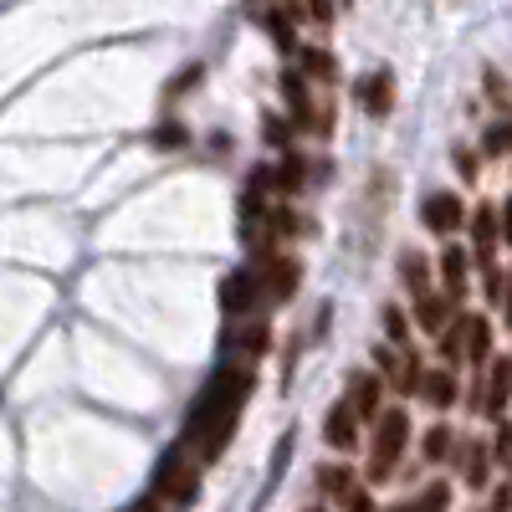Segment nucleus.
<instances>
[{
    "mask_svg": "<svg viewBox=\"0 0 512 512\" xmlns=\"http://www.w3.org/2000/svg\"><path fill=\"white\" fill-rule=\"evenodd\" d=\"M338 502H344V512H379L374 497H369V487H354L349 497H338Z\"/></svg>",
    "mask_w": 512,
    "mask_h": 512,
    "instance_id": "f704fd0d",
    "label": "nucleus"
},
{
    "mask_svg": "<svg viewBox=\"0 0 512 512\" xmlns=\"http://www.w3.org/2000/svg\"><path fill=\"white\" fill-rule=\"evenodd\" d=\"M251 390H256V369L251 359L246 364H221L216 374L205 379V390L195 395V405L185 410V431H180V446L195 451L200 466L221 461L236 425H241V410L251 405Z\"/></svg>",
    "mask_w": 512,
    "mask_h": 512,
    "instance_id": "f257e3e1",
    "label": "nucleus"
},
{
    "mask_svg": "<svg viewBox=\"0 0 512 512\" xmlns=\"http://www.w3.org/2000/svg\"><path fill=\"white\" fill-rule=\"evenodd\" d=\"M262 31L277 41L282 52H297V31H292V16L287 11H262Z\"/></svg>",
    "mask_w": 512,
    "mask_h": 512,
    "instance_id": "5701e85b",
    "label": "nucleus"
},
{
    "mask_svg": "<svg viewBox=\"0 0 512 512\" xmlns=\"http://www.w3.org/2000/svg\"><path fill=\"white\" fill-rule=\"evenodd\" d=\"M195 82H200V67H185V72H180L175 82H169V98H180L185 88H195Z\"/></svg>",
    "mask_w": 512,
    "mask_h": 512,
    "instance_id": "e433bc0d",
    "label": "nucleus"
},
{
    "mask_svg": "<svg viewBox=\"0 0 512 512\" xmlns=\"http://www.w3.org/2000/svg\"><path fill=\"white\" fill-rule=\"evenodd\" d=\"M359 410L349 405V400H333L328 405V415H323V441L333 446V451H354L359 446Z\"/></svg>",
    "mask_w": 512,
    "mask_h": 512,
    "instance_id": "9d476101",
    "label": "nucleus"
},
{
    "mask_svg": "<svg viewBox=\"0 0 512 512\" xmlns=\"http://www.w3.org/2000/svg\"><path fill=\"white\" fill-rule=\"evenodd\" d=\"M216 297H221V313L236 323V318H251L256 308H262V282H256V272H251V267H236V272H226V277H221Z\"/></svg>",
    "mask_w": 512,
    "mask_h": 512,
    "instance_id": "20e7f679",
    "label": "nucleus"
},
{
    "mask_svg": "<svg viewBox=\"0 0 512 512\" xmlns=\"http://www.w3.org/2000/svg\"><path fill=\"white\" fill-rule=\"evenodd\" d=\"M420 374H425L420 354H415V349H405V354H400V379H395V395H415V390H420Z\"/></svg>",
    "mask_w": 512,
    "mask_h": 512,
    "instance_id": "393cba45",
    "label": "nucleus"
},
{
    "mask_svg": "<svg viewBox=\"0 0 512 512\" xmlns=\"http://www.w3.org/2000/svg\"><path fill=\"white\" fill-rule=\"evenodd\" d=\"M507 456H512V425H507V420H497V441H492V461H502V466H507Z\"/></svg>",
    "mask_w": 512,
    "mask_h": 512,
    "instance_id": "72a5a7b5",
    "label": "nucleus"
},
{
    "mask_svg": "<svg viewBox=\"0 0 512 512\" xmlns=\"http://www.w3.org/2000/svg\"><path fill=\"white\" fill-rule=\"evenodd\" d=\"M256 282H262V303H287V297L303 287V262L297 256H262V272H256Z\"/></svg>",
    "mask_w": 512,
    "mask_h": 512,
    "instance_id": "39448f33",
    "label": "nucleus"
},
{
    "mask_svg": "<svg viewBox=\"0 0 512 512\" xmlns=\"http://www.w3.org/2000/svg\"><path fill=\"white\" fill-rule=\"evenodd\" d=\"M379 323H384V338H390L395 349H405V338H410V318H405V313H400L395 303H390V308L379 313Z\"/></svg>",
    "mask_w": 512,
    "mask_h": 512,
    "instance_id": "c85d7f7f",
    "label": "nucleus"
},
{
    "mask_svg": "<svg viewBox=\"0 0 512 512\" xmlns=\"http://www.w3.org/2000/svg\"><path fill=\"white\" fill-rule=\"evenodd\" d=\"M410 436H415V425H410V410L405 405H384L374 415V436H369V487L379 482H390L395 477V466L405 461L410 451Z\"/></svg>",
    "mask_w": 512,
    "mask_h": 512,
    "instance_id": "f03ea898",
    "label": "nucleus"
},
{
    "mask_svg": "<svg viewBox=\"0 0 512 512\" xmlns=\"http://www.w3.org/2000/svg\"><path fill=\"white\" fill-rule=\"evenodd\" d=\"M359 103H364V113L369 118H390V108H395V72H369L364 82H359Z\"/></svg>",
    "mask_w": 512,
    "mask_h": 512,
    "instance_id": "4468645a",
    "label": "nucleus"
},
{
    "mask_svg": "<svg viewBox=\"0 0 512 512\" xmlns=\"http://www.w3.org/2000/svg\"><path fill=\"white\" fill-rule=\"evenodd\" d=\"M466 236H472V251H477V262H492V251L502 246V226H497V205H477V210H466Z\"/></svg>",
    "mask_w": 512,
    "mask_h": 512,
    "instance_id": "9b49d317",
    "label": "nucleus"
},
{
    "mask_svg": "<svg viewBox=\"0 0 512 512\" xmlns=\"http://www.w3.org/2000/svg\"><path fill=\"white\" fill-rule=\"evenodd\" d=\"M482 149H487L492 159L512 154V118H502V123H492V128H487V134H482Z\"/></svg>",
    "mask_w": 512,
    "mask_h": 512,
    "instance_id": "bb28decb",
    "label": "nucleus"
},
{
    "mask_svg": "<svg viewBox=\"0 0 512 512\" xmlns=\"http://www.w3.org/2000/svg\"><path fill=\"white\" fill-rule=\"evenodd\" d=\"M492 318L482 313H461V359H472V369L482 374L492 364Z\"/></svg>",
    "mask_w": 512,
    "mask_h": 512,
    "instance_id": "1a4fd4ad",
    "label": "nucleus"
},
{
    "mask_svg": "<svg viewBox=\"0 0 512 512\" xmlns=\"http://www.w3.org/2000/svg\"><path fill=\"white\" fill-rule=\"evenodd\" d=\"M282 98H287V113H292V128H318L313 118V98H308V77L303 72H282Z\"/></svg>",
    "mask_w": 512,
    "mask_h": 512,
    "instance_id": "f3484780",
    "label": "nucleus"
},
{
    "mask_svg": "<svg viewBox=\"0 0 512 512\" xmlns=\"http://www.w3.org/2000/svg\"><path fill=\"white\" fill-rule=\"evenodd\" d=\"M297 72L313 77V82H333V77H338V62H333L323 47H303V52H297Z\"/></svg>",
    "mask_w": 512,
    "mask_h": 512,
    "instance_id": "4be33fe9",
    "label": "nucleus"
},
{
    "mask_svg": "<svg viewBox=\"0 0 512 512\" xmlns=\"http://www.w3.org/2000/svg\"><path fill=\"white\" fill-rule=\"evenodd\" d=\"M482 410L477 415H487V420H502L507 415V400H512V359H497L492 354V364L482 369Z\"/></svg>",
    "mask_w": 512,
    "mask_h": 512,
    "instance_id": "6e6552de",
    "label": "nucleus"
},
{
    "mask_svg": "<svg viewBox=\"0 0 512 512\" xmlns=\"http://www.w3.org/2000/svg\"><path fill=\"white\" fill-rule=\"evenodd\" d=\"M313 512H318V507H313Z\"/></svg>",
    "mask_w": 512,
    "mask_h": 512,
    "instance_id": "37998d69",
    "label": "nucleus"
},
{
    "mask_svg": "<svg viewBox=\"0 0 512 512\" xmlns=\"http://www.w3.org/2000/svg\"><path fill=\"white\" fill-rule=\"evenodd\" d=\"M292 134H297V128H292L287 118H277V113H267V118H262V139H267V144L287 149V144H292Z\"/></svg>",
    "mask_w": 512,
    "mask_h": 512,
    "instance_id": "7c9ffc66",
    "label": "nucleus"
},
{
    "mask_svg": "<svg viewBox=\"0 0 512 512\" xmlns=\"http://www.w3.org/2000/svg\"><path fill=\"white\" fill-rule=\"evenodd\" d=\"M446 507H451V482H446V477H436V482H425L410 502L384 507V512H446Z\"/></svg>",
    "mask_w": 512,
    "mask_h": 512,
    "instance_id": "a211bd4d",
    "label": "nucleus"
},
{
    "mask_svg": "<svg viewBox=\"0 0 512 512\" xmlns=\"http://www.w3.org/2000/svg\"><path fill=\"white\" fill-rule=\"evenodd\" d=\"M354 410H359V420H374L379 410H384V379L374 374V369H359V374H349V395H344Z\"/></svg>",
    "mask_w": 512,
    "mask_h": 512,
    "instance_id": "ddd939ff",
    "label": "nucleus"
},
{
    "mask_svg": "<svg viewBox=\"0 0 512 512\" xmlns=\"http://www.w3.org/2000/svg\"><path fill=\"white\" fill-rule=\"evenodd\" d=\"M149 492H154L159 502L190 507V502L200 497V461H190V451H185V446H169V451L159 456V466H154Z\"/></svg>",
    "mask_w": 512,
    "mask_h": 512,
    "instance_id": "7ed1b4c3",
    "label": "nucleus"
},
{
    "mask_svg": "<svg viewBox=\"0 0 512 512\" xmlns=\"http://www.w3.org/2000/svg\"><path fill=\"white\" fill-rule=\"evenodd\" d=\"M236 344L246 349V359H262V354L272 349V328H267V323H251V328L236 338Z\"/></svg>",
    "mask_w": 512,
    "mask_h": 512,
    "instance_id": "cd10ccee",
    "label": "nucleus"
},
{
    "mask_svg": "<svg viewBox=\"0 0 512 512\" xmlns=\"http://www.w3.org/2000/svg\"><path fill=\"white\" fill-rule=\"evenodd\" d=\"M441 359L451 364V359H461V313L446 323V333H441Z\"/></svg>",
    "mask_w": 512,
    "mask_h": 512,
    "instance_id": "473e14b6",
    "label": "nucleus"
},
{
    "mask_svg": "<svg viewBox=\"0 0 512 512\" xmlns=\"http://www.w3.org/2000/svg\"><path fill=\"white\" fill-rule=\"evenodd\" d=\"M487 93H492V103H497V108H507V103H512V98H507V82H502L497 72H487Z\"/></svg>",
    "mask_w": 512,
    "mask_h": 512,
    "instance_id": "4c0bfd02",
    "label": "nucleus"
},
{
    "mask_svg": "<svg viewBox=\"0 0 512 512\" xmlns=\"http://www.w3.org/2000/svg\"><path fill=\"white\" fill-rule=\"evenodd\" d=\"M400 282H405L415 297L431 292V262H425V251H415V246L400 251Z\"/></svg>",
    "mask_w": 512,
    "mask_h": 512,
    "instance_id": "6ab92c4d",
    "label": "nucleus"
},
{
    "mask_svg": "<svg viewBox=\"0 0 512 512\" xmlns=\"http://www.w3.org/2000/svg\"><path fill=\"white\" fill-rule=\"evenodd\" d=\"M436 272H441V292L451 297V303H461V297L472 292V251L446 246L441 262H436Z\"/></svg>",
    "mask_w": 512,
    "mask_h": 512,
    "instance_id": "f8f14e48",
    "label": "nucleus"
},
{
    "mask_svg": "<svg viewBox=\"0 0 512 512\" xmlns=\"http://www.w3.org/2000/svg\"><path fill=\"white\" fill-rule=\"evenodd\" d=\"M369 354H374V374H379L384 384H395V379H400V354H405V349L379 344V349H369Z\"/></svg>",
    "mask_w": 512,
    "mask_h": 512,
    "instance_id": "c756f323",
    "label": "nucleus"
},
{
    "mask_svg": "<svg viewBox=\"0 0 512 512\" xmlns=\"http://www.w3.org/2000/svg\"><path fill=\"white\" fill-rule=\"evenodd\" d=\"M497 226H502V241L512 246V195H507V200L497 205Z\"/></svg>",
    "mask_w": 512,
    "mask_h": 512,
    "instance_id": "58836bf2",
    "label": "nucleus"
},
{
    "mask_svg": "<svg viewBox=\"0 0 512 512\" xmlns=\"http://www.w3.org/2000/svg\"><path fill=\"white\" fill-rule=\"evenodd\" d=\"M451 461H456V477L472 487V492H482V487L492 482V446H482V441H472V436H456Z\"/></svg>",
    "mask_w": 512,
    "mask_h": 512,
    "instance_id": "0eeeda50",
    "label": "nucleus"
},
{
    "mask_svg": "<svg viewBox=\"0 0 512 512\" xmlns=\"http://www.w3.org/2000/svg\"><path fill=\"white\" fill-rule=\"evenodd\" d=\"M456 436H461V431H451V425H431V431L420 436V456L431 461V466L451 461V451H456Z\"/></svg>",
    "mask_w": 512,
    "mask_h": 512,
    "instance_id": "aec40b11",
    "label": "nucleus"
},
{
    "mask_svg": "<svg viewBox=\"0 0 512 512\" xmlns=\"http://www.w3.org/2000/svg\"><path fill=\"white\" fill-rule=\"evenodd\" d=\"M502 318H507V323H512V277H507V282H502Z\"/></svg>",
    "mask_w": 512,
    "mask_h": 512,
    "instance_id": "a19ab883",
    "label": "nucleus"
},
{
    "mask_svg": "<svg viewBox=\"0 0 512 512\" xmlns=\"http://www.w3.org/2000/svg\"><path fill=\"white\" fill-rule=\"evenodd\" d=\"M420 221H425V231H436V236H456L466 226V205H461L456 190H431L420 200Z\"/></svg>",
    "mask_w": 512,
    "mask_h": 512,
    "instance_id": "423d86ee",
    "label": "nucleus"
},
{
    "mask_svg": "<svg viewBox=\"0 0 512 512\" xmlns=\"http://www.w3.org/2000/svg\"><path fill=\"white\" fill-rule=\"evenodd\" d=\"M297 6H303V16H313L318 26L333 21V0H297Z\"/></svg>",
    "mask_w": 512,
    "mask_h": 512,
    "instance_id": "c9c22d12",
    "label": "nucleus"
},
{
    "mask_svg": "<svg viewBox=\"0 0 512 512\" xmlns=\"http://www.w3.org/2000/svg\"><path fill=\"white\" fill-rule=\"evenodd\" d=\"M451 318H456V303H451L446 292H420V297H415V328H420V333H436V338H441Z\"/></svg>",
    "mask_w": 512,
    "mask_h": 512,
    "instance_id": "2eb2a0df",
    "label": "nucleus"
},
{
    "mask_svg": "<svg viewBox=\"0 0 512 512\" xmlns=\"http://www.w3.org/2000/svg\"><path fill=\"white\" fill-rule=\"evenodd\" d=\"M272 169H277V195H297V190L308 185V159L297 154V149H287V159L272 164Z\"/></svg>",
    "mask_w": 512,
    "mask_h": 512,
    "instance_id": "412c9836",
    "label": "nucleus"
},
{
    "mask_svg": "<svg viewBox=\"0 0 512 512\" xmlns=\"http://www.w3.org/2000/svg\"><path fill=\"white\" fill-rule=\"evenodd\" d=\"M318 487H323L328 497H349L359 482H354V472H349V466H338V461H333V466H323V472H318Z\"/></svg>",
    "mask_w": 512,
    "mask_h": 512,
    "instance_id": "b1692460",
    "label": "nucleus"
},
{
    "mask_svg": "<svg viewBox=\"0 0 512 512\" xmlns=\"http://www.w3.org/2000/svg\"><path fill=\"white\" fill-rule=\"evenodd\" d=\"M415 400H425L431 410H451V405L461 400V384H456V374H451V369H425V374H420Z\"/></svg>",
    "mask_w": 512,
    "mask_h": 512,
    "instance_id": "dca6fc26",
    "label": "nucleus"
},
{
    "mask_svg": "<svg viewBox=\"0 0 512 512\" xmlns=\"http://www.w3.org/2000/svg\"><path fill=\"white\" fill-rule=\"evenodd\" d=\"M149 144H154V149H185V144H190V128L175 123V118H164L154 134H149Z\"/></svg>",
    "mask_w": 512,
    "mask_h": 512,
    "instance_id": "a878e982",
    "label": "nucleus"
},
{
    "mask_svg": "<svg viewBox=\"0 0 512 512\" xmlns=\"http://www.w3.org/2000/svg\"><path fill=\"white\" fill-rule=\"evenodd\" d=\"M507 477H512V456H507Z\"/></svg>",
    "mask_w": 512,
    "mask_h": 512,
    "instance_id": "79ce46f5",
    "label": "nucleus"
},
{
    "mask_svg": "<svg viewBox=\"0 0 512 512\" xmlns=\"http://www.w3.org/2000/svg\"><path fill=\"white\" fill-rule=\"evenodd\" d=\"M451 164H456V175H461L466 185H472V180H477V169H482V159H477L472 149H466V144H456V149H451Z\"/></svg>",
    "mask_w": 512,
    "mask_h": 512,
    "instance_id": "2f4dec72",
    "label": "nucleus"
},
{
    "mask_svg": "<svg viewBox=\"0 0 512 512\" xmlns=\"http://www.w3.org/2000/svg\"><path fill=\"white\" fill-rule=\"evenodd\" d=\"M487 512H512V482L507 487H497V497H492V507Z\"/></svg>",
    "mask_w": 512,
    "mask_h": 512,
    "instance_id": "ea45409f",
    "label": "nucleus"
}]
</instances>
